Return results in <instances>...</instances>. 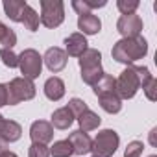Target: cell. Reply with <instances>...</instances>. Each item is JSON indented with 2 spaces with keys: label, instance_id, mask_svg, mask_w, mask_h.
Listing matches in <instances>:
<instances>
[{
  "label": "cell",
  "instance_id": "cell-9",
  "mask_svg": "<svg viewBox=\"0 0 157 157\" xmlns=\"http://www.w3.org/2000/svg\"><path fill=\"white\" fill-rule=\"evenodd\" d=\"M117 30L122 33V39H133L139 37L142 32V19L137 13L122 15L117 22Z\"/></svg>",
  "mask_w": 157,
  "mask_h": 157
},
{
  "label": "cell",
  "instance_id": "cell-20",
  "mask_svg": "<svg viewBox=\"0 0 157 157\" xmlns=\"http://www.w3.org/2000/svg\"><path fill=\"white\" fill-rule=\"evenodd\" d=\"M30 32H37V28H39V22H41V19H39V15H37V11L33 10V8H30V6H26L24 8V11H22V21H21Z\"/></svg>",
  "mask_w": 157,
  "mask_h": 157
},
{
  "label": "cell",
  "instance_id": "cell-7",
  "mask_svg": "<svg viewBox=\"0 0 157 157\" xmlns=\"http://www.w3.org/2000/svg\"><path fill=\"white\" fill-rule=\"evenodd\" d=\"M41 24L46 28H57L65 21V6L61 0H41Z\"/></svg>",
  "mask_w": 157,
  "mask_h": 157
},
{
  "label": "cell",
  "instance_id": "cell-27",
  "mask_svg": "<svg viewBox=\"0 0 157 157\" xmlns=\"http://www.w3.org/2000/svg\"><path fill=\"white\" fill-rule=\"evenodd\" d=\"M28 155H30V157H50V150L46 148V144L32 142V146H30V150H28Z\"/></svg>",
  "mask_w": 157,
  "mask_h": 157
},
{
  "label": "cell",
  "instance_id": "cell-5",
  "mask_svg": "<svg viewBox=\"0 0 157 157\" xmlns=\"http://www.w3.org/2000/svg\"><path fill=\"white\" fill-rule=\"evenodd\" d=\"M8 89V104L17 105L21 102L32 100L35 96V85L28 78H13V80L6 85Z\"/></svg>",
  "mask_w": 157,
  "mask_h": 157
},
{
  "label": "cell",
  "instance_id": "cell-17",
  "mask_svg": "<svg viewBox=\"0 0 157 157\" xmlns=\"http://www.w3.org/2000/svg\"><path fill=\"white\" fill-rule=\"evenodd\" d=\"M74 122V115L72 111L65 105V107H59L52 113V128H57V129H68Z\"/></svg>",
  "mask_w": 157,
  "mask_h": 157
},
{
  "label": "cell",
  "instance_id": "cell-26",
  "mask_svg": "<svg viewBox=\"0 0 157 157\" xmlns=\"http://www.w3.org/2000/svg\"><path fill=\"white\" fill-rule=\"evenodd\" d=\"M70 111H72V115H74V118L76 117H80L83 111H87L89 107H87V104L83 102V100H80V98H72L70 102H68V105H67Z\"/></svg>",
  "mask_w": 157,
  "mask_h": 157
},
{
  "label": "cell",
  "instance_id": "cell-15",
  "mask_svg": "<svg viewBox=\"0 0 157 157\" xmlns=\"http://www.w3.org/2000/svg\"><path fill=\"white\" fill-rule=\"evenodd\" d=\"M78 28L82 30V35H96L102 30V22L96 15L91 13H82L78 15Z\"/></svg>",
  "mask_w": 157,
  "mask_h": 157
},
{
  "label": "cell",
  "instance_id": "cell-10",
  "mask_svg": "<svg viewBox=\"0 0 157 157\" xmlns=\"http://www.w3.org/2000/svg\"><path fill=\"white\" fill-rule=\"evenodd\" d=\"M30 137L37 144H48L54 139V128L46 120H35L30 128Z\"/></svg>",
  "mask_w": 157,
  "mask_h": 157
},
{
  "label": "cell",
  "instance_id": "cell-14",
  "mask_svg": "<svg viewBox=\"0 0 157 157\" xmlns=\"http://www.w3.org/2000/svg\"><path fill=\"white\" fill-rule=\"evenodd\" d=\"M65 46H67V50H65L67 56H70V57H80L87 50V39L80 32H76V33H70L65 39Z\"/></svg>",
  "mask_w": 157,
  "mask_h": 157
},
{
  "label": "cell",
  "instance_id": "cell-19",
  "mask_svg": "<svg viewBox=\"0 0 157 157\" xmlns=\"http://www.w3.org/2000/svg\"><path fill=\"white\" fill-rule=\"evenodd\" d=\"M26 6H28V2H22V0H10V2H4V11L11 21L21 22L22 21V11H24Z\"/></svg>",
  "mask_w": 157,
  "mask_h": 157
},
{
  "label": "cell",
  "instance_id": "cell-25",
  "mask_svg": "<svg viewBox=\"0 0 157 157\" xmlns=\"http://www.w3.org/2000/svg\"><path fill=\"white\" fill-rule=\"evenodd\" d=\"M117 8L120 10L122 15L135 13V10L139 8V0H118V2H117Z\"/></svg>",
  "mask_w": 157,
  "mask_h": 157
},
{
  "label": "cell",
  "instance_id": "cell-12",
  "mask_svg": "<svg viewBox=\"0 0 157 157\" xmlns=\"http://www.w3.org/2000/svg\"><path fill=\"white\" fill-rule=\"evenodd\" d=\"M67 140L72 144V150H74L76 155H85V153H89V151H91V146H93L91 137H89L85 131H82V129L72 131Z\"/></svg>",
  "mask_w": 157,
  "mask_h": 157
},
{
  "label": "cell",
  "instance_id": "cell-33",
  "mask_svg": "<svg viewBox=\"0 0 157 157\" xmlns=\"http://www.w3.org/2000/svg\"><path fill=\"white\" fill-rule=\"evenodd\" d=\"M6 150H8V144H6L4 140H0V153H4Z\"/></svg>",
  "mask_w": 157,
  "mask_h": 157
},
{
  "label": "cell",
  "instance_id": "cell-13",
  "mask_svg": "<svg viewBox=\"0 0 157 157\" xmlns=\"http://www.w3.org/2000/svg\"><path fill=\"white\" fill-rule=\"evenodd\" d=\"M22 135V128L15 120H6L0 115V140L4 142H15Z\"/></svg>",
  "mask_w": 157,
  "mask_h": 157
},
{
  "label": "cell",
  "instance_id": "cell-16",
  "mask_svg": "<svg viewBox=\"0 0 157 157\" xmlns=\"http://www.w3.org/2000/svg\"><path fill=\"white\" fill-rule=\"evenodd\" d=\"M44 94L52 102H57L65 96V83H63L61 78H57V76L48 78L46 83H44Z\"/></svg>",
  "mask_w": 157,
  "mask_h": 157
},
{
  "label": "cell",
  "instance_id": "cell-4",
  "mask_svg": "<svg viewBox=\"0 0 157 157\" xmlns=\"http://www.w3.org/2000/svg\"><path fill=\"white\" fill-rule=\"evenodd\" d=\"M115 89L120 100H129L137 94V91L140 89V78L135 65H128V68L120 72V76L115 80Z\"/></svg>",
  "mask_w": 157,
  "mask_h": 157
},
{
  "label": "cell",
  "instance_id": "cell-18",
  "mask_svg": "<svg viewBox=\"0 0 157 157\" xmlns=\"http://www.w3.org/2000/svg\"><path fill=\"white\" fill-rule=\"evenodd\" d=\"M100 122H102V118L94 113V111H91V109H87V111H83L80 117H78V124H80V129L82 131H93V129H96L98 126H100Z\"/></svg>",
  "mask_w": 157,
  "mask_h": 157
},
{
  "label": "cell",
  "instance_id": "cell-23",
  "mask_svg": "<svg viewBox=\"0 0 157 157\" xmlns=\"http://www.w3.org/2000/svg\"><path fill=\"white\" fill-rule=\"evenodd\" d=\"M0 57H2V63L6 67H10V68L19 67V56L13 50H10V48H2V50H0Z\"/></svg>",
  "mask_w": 157,
  "mask_h": 157
},
{
  "label": "cell",
  "instance_id": "cell-32",
  "mask_svg": "<svg viewBox=\"0 0 157 157\" xmlns=\"http://www.w3.org/2000/svg\"><path fill=\"white\" fill-rule=\"evenodd\" d=\"M0 157H17V153H13V151H10V150H6L4 153H0Z\"/></svg>",
  "mask_w": 157,
  "mask_h": 157
},
{
  "label": "cell",
  "instance_id": "cell-8",
  "mask_svg": "<svg viewBox=\"0 0 157 157\" xmlns=\"http://www.w3.org/2000/svg\"><path fill=\"white\" fill-rule=\"evenodd\" d=\"M19 67H21V72L24 74L22 78H28V80L33 82V78H37V76L41 74L43 57L39 56L37 50L26 48V50H22V54L19 56Z\"/></svg>",
  "mask_w": 157,
  "mask_h": 157
},
{
  "label": "cell",
  "instance_id": "cell-21",
  "mask_svg": "<svg viewBox=\"0 0 157 157\" xmlns=\"http://www.w3.org/2000/svg\"><path fill=\"white\" fill-rule=\"evenodd\" d=\"M72 153H74L72 144H70L67 139L54 142V146L50 148V155H52V157H70Z\"/></svg>",
  "mask_w": 157,
  "mask_h": 157
},
{
  "label": "cell",
  "instance_id": "cell-2",
  "mask_svg": "<svg viewBox=\"0 0 157 157\" xmlns=\"http://www.w3.org/2000/svg\"><path fill=\"white\" fill-rule=\"evenodd\" d=\"M93 89H94V94L98 96L100 105H102V109H104L105 113L115 115V113H118V111L122 109V100H120L118 94H117L115 78H113V76H109V74L104 72V76L93 85Z\"/></svg>",
  "mask_w": 157,
  "mask_h": 157
},
{
  "label": "cell",
  "instance_id": "cell-30",
  "mask_svg": "<svg viewBox=\"0 0 157 157\" xmlns=\"http://www.w3.org/2000/svg\"><path fill=\"white\" fill-rule=\"evenodd\" d=\"M8 104V89L4 83H0V107Z\"/></svg>",
  "mask_w": 157,
  "mask_h": 157
},
{
  "label": "cell",
  "instance_id": "cell-28",
  "mask_svg": "<svg viewBox=\"0 0 157 157\" xmlns=\"http://www.w3.org/2000/svg\"><path fill=\"white\" fill-rule=\"evenodd\" d=\"M142 91H144V94H146V98H148V100H151V102H153V100H157V82H155V78H153V80H151V82L142 89Z\"/></svg>",
  "mask_w": 157,
  "mask_h": 157
},
{
  "label": "cell",
  "instance_id": "cell-22",
  "mask_svg": "<svg viewBox=\"0 0 157 157\" xmlns=\"http://www.w3.org/2000/svg\"><path fill=\"white\" fill-rule=\"evenodd\" d=\"M0 43L4 44V48H13L17 44V35L11 28H8L4 22H0Z\"/></svg>",
  "mask_w": 157,
  "mask_h": 157
},
{
  "label": "cell",
  "instance_id": "cell-31",
  "mask_svg": "<svg viewBox=\"0 0 157 157\" xmlns=\"http://www.w3.org/2000/svg\"><path fill=\"white\" fill-rule=\"evenodd\" d=\"M155 133H157V128H153V129L150 131V144H151V146L157 144V140H155Z\"/></svg>",
  "mask_w": 157,
  "mask_h": 157
},
{
  "label": "cell",
  "instance_id": "cell-34",
  "mask_svg": "<svg viewBox=\"0 0 157 157\" xmlns=\"http://www.w3.org/2000/svg\"><path fill=\"white\" fill-rule=\"evenodd\" d=\"M150 157H157V155H150Z\"/></svg>",
  "mask_w": 157,
  "mask_h": 157
},
{
  "label": "cell",
  "instance_id": "cell-24",
  "mask_svg": "<svg viewBox=\"0 0 157 157\" xmlns=\"http://www.w3.org/2000/svg\"><path fill=\"white\" fill-rule=\"evenodd\" d=\"M142 150H144V144L140 140H131L124 150V157H140Z\"/></svg>",
  "mask_w": 157,
  "mask_h": 157
},
{
  "label": "cell",
  "instance_id": "cell-6",
  "mask_svg": "<svg viewBox=\"0 0 157 157\" xmlns=\"http://www.w3.org/2000/svg\"><path fill=\"white\" fill-rule=\"evenodd\" d=\"M118 133L115 129H102L98 131L96 139L93 140V146H91V151H93V157H111L117 148H118Z\"/></svg>",
  "mask_w": 157,
  "mask_h": 157
},
{
  "label": "cell",
  "instance_id": "cell-3",
  "mask_svg": "<svg viewBox=\"0 0 157 157\" xmlns=\"http://www.w3.org/2000/svg\"><path fill=\"white\" fill-rule=\"evenodd\" d=\"M80 68H82V80L87 85H94L104 76L102 70V54L94 48H87L80 56Z\"/></svg>",
  "mask_w": 157,
  "mask_h": 157
},
{
  "label": "cell",
  "instance_id": "cell-29",
  "mask_svg": "<svg viewBox=\"0 0 157 157\" xmlns=\"http://www.w3.org/2000/svg\"><path fill=\"white\" fill-rule=\"evenodd\" d=\"M83 2V6L87 8V11H91V10H96V8H104L107 2L105 0H82Z\"/></svg>",
  "mask_w": 157,
  "mask_h": 157
},
{
  "label": "cell",
  "instance_id": "cell-1",
  "mask_svg": "<svg viewBox=\"0 0 157 157\" xmlns=\"http://www.w3.org/2000/svg\"><path fill=\"white\" fill-rule=\"evenodd\" d=\"M146 54H148V43L142 35L133 37V39H120L111 50L113 59H117L118 63H126V65H133L135 61L142 59Z\"/></svg>",
  "mask_w": 157,
  "mask_h": 157
},
{
  "label": "cell",
  "instance_id": "cell-11",
  "mask_svg": "<svg viewBox=\"0 0 157 157\" xmlns=\"http://www.w3.org/2000/svg\"><path fill=\"white\" fill-rule=\"evenodd\" d=\"M67 57L68 56L65 54V50H61L57 46H52V48L46 50L43 61H44V65L48 67L50 72H61L67 67Z\"/></svg>",
  "mask_w": 157,
  "mask_h": 157
}]
</instances>
